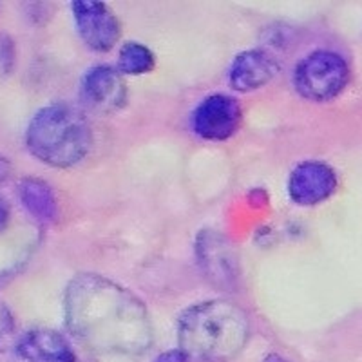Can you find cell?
<instances>
[{
	"label": "cell",
	"mask_w": 362,
	"mask_h": 362,
	"mask_svg": "<svg viewBox=\"0 0 362 362\" xmlns=\"http://www.w3.org/2000/svg\"><path fill=\"white\" fill-rule=\"evenodd\" d=\"M241 124V107L228 95H210L196 105L190 115L192 131L209 141L228 140Z\"/></svg>",
	"instance_id": "6"
},
{
	"label": "cell",
	"mask_w": 362,
	"mask_h": 362,
	"mask_svg": "<svg viewBox=\"0 0 362 362\" xmlns=\"http://www.w3.org/2000/svg\"><path fill=\"white\" fill-rule=\"evenodd\" d=\"M156 58L147 45L140 42H127L119 47L118 71L127 76H141L154 69Z\"/></svg>",
	"instance_id": "13"
},
{
	"label": "cell",
	"mask_w": 362,
	"mask_h": 362,
	"mask_svg": "<svg viewBox=\"0 0 362 362\" xmlns=\"http://www.w3.org/2000/svg\"><path fill=\"white\" fill-rule=\"evenodd\" d=\"M71 334L102 354L140 355L153 344V322L131 290L100 276L80 274L64 296Z\"/></svg>",
	"instance_id": "1"
},
{
	"label": "cell",
	"mask_w": 362,
	"mask_h": 362,
	"mask_svg": "<svg viewBox=\"0 0 362 362\" xmlns=\"http://www.w3.org/2000/svg\"><path fill=\"white\" fill-rule=\"evenodd\" d=\"M263 362H292V361L284 358L283 355H279V354H268L267 357H264Z\"/></svg>",
	"instance_id": "19"
},
{
	"label": "cell",
	"mask_w": 362,
	"mask_h": 362,
	"mask_svg": "<svg viewBox=\"0 0 362 362\" xmlns=\"http://www.w3.org/2000/svg\"><path fill=\"white\" fill-rule=\"evenodd\" d=\"M337 174L325 161H300L288 177V196L299 206H315L337 190Z\"/></svg>",
	"instance_id": "8"
},
{
	"label": "cell",
	"mask_w": 362,
	"mask_h": 362,
	"mask_svg": "<svg viewBox=\"0 0 362 362\" xmlns=\"http://www.w3.org/2000/svg\"><path fill=\"white\" fill-rule=\"evenodd\" d=\"M9 174H11V163H9L8 158L0 154V185L8 180Z\"/></svg>",
	"instance_id": "18"
},
{
	"label": "cell",
	"mask_w": 362,
	"mask_h": 362,
	"mask_svg": "<svg viewBox=\"0 0 362 362\" xmlns=\"http://www.w3.org/2000/svg\"><path fill=\"white\" fill-rule=\"evenodd\" d=\"M25 147L42 163L67 169L89 154L93 131L78 107L54 102L35 112L25 129Z\"/></svg>",
	"instance_id": "3"
},
{
	"label": "cell",
	"mask_w": 362,
	"mask_h": 362,
	"mask_svg": "<svg viewBox=\"0 0 362 362\" xmlns=\"http://www.w3.org/2000/svg\"><path fill=\"white\" fill-rule=\"evenodd\" d=\"M250 337V321L232 300L212 299L190 306L177 321V350L189 362H228Z\"/></svg>",
	"instance_id": "2"
},
{
	"label": "cell",
	"mask_w": 362,
	"mask_h": 362,
	"mask_svg": "<svg viewBox=\"0 0 362 362\" xmlns=\"http://www.w3.org/2000/svg\"><path fill=\"white\" fill-rule=\"evenodd\" d=\"M199 263L203 264L206 277L219 284H226L234 281L235 277V257L232 255L230 248L225 243V239L218 234H203L198 243Z\"/></svg>",
	"instance_id": "11"
},
{
	"label": "cell",
	"mask_w": 362,
	"mask_h": 362,
	"mask_svg": "<svg viewBox=\"0 0 362 362\" xmlns=\"http://www.w3.org/2000/svg\"><path fill=\"white\" fill-rule=\"evenodd\" d=\"M74 25L80 38L96 53L111 51L122 37V24L112 9L103 2H73Z\"/></svg>",
	"instance_id": "5"
},
{
	"label": "cell",
	"mask_w": 362,
	"mask_h": 362,
	"mask_svg": "<svg viewBox=\"0 0 362 362\" xmlns=\"http://www.w3.org/2000/svg\"><path fill=\"white\" fill-rule=\"evenodd\" d=\"M279 69L277 60L268 51L248 49L234 58L228 69V83L238 93H250L268 86Z\"/></svg>",
	"instance_id": "10"
},
{
	"label": "cell",
	"mask_w": 362,
	"mask_h": 362,
	"mask_svg": "<svg viewBox=\"0 0 362 362\" xmlns=\"http://www.w3.org/2000/svg\"><path fill=\"white\" fill-rule=\"evenodd\" d=\"M350 80V67L339 53L313 51L293 71V86L305 100L329 102L337 98Z\"/></svg>",
	"instance_id": "4"
},
{
	"label": "cell",
	"mask_w": 362,
	"mask_h": 362,
	"mask_svg": "<svg viewBox=\"0 0 362 362\" xmlns=\"http://www.w3.org/2000/svg\"><path fill=\"white\" fill-rule=\"evenodd\" d=\"M154 362H189V361H187V357L181 354L180 350H169V351H165V354H161Z\"/></svg>",
	"instance_id": "17"
},
{
	"label": "cell",
	"mask_w": 362,
	"mask_h": 362,
	"mask_svg": "<svg viewBox=\"0 0 362 362\" xmlns=\"http://www.w3.org/2000/svg\"><path fill=\"white\" fill-rule=\"evenodd\" d=\"M9 219H11V209L4 198H0V234L8 228Z\"/></svg>",
	"instance_id": "16"
},
{
	"label": "cell",
	"mask_w": 362,
	"mask_h": 362,
	"mask_svg": "<svg viewBox=\"0 0 362 362\" xmlns=\"http://www.w3.org/2000/svg\"><path fill=\"white\" fill-rule=\"evenodd\" d=\"M18 199L31 218L40 225H51L58 218V202L51 185L38 177H22Z\"/></svg>",
	"instance_id": "12"
},
{
	"label": "cell",
	"mask_w": 362,
	"mask_h": 362,
	"mask_svg": "<svg viewBox=\"0 0 362 362\" xmlns=\"http://www.w3.org/2000/svg\"><path fill=\"white\" fill-rule=\"evenodd\" d=\"M80 100L87 109L100 115L119 111L127 102L124 74L105 64L90 67L80 82Z\"/></svg>",
	"instance_id": "7"
},
{
	"label": "cell",
	"mask_w": 362,
	"mask_h": 362,
	"mask_svg": "<svg viewBox=\"0 0 362 362\" xmlns=\"http://www.w3.org/2000/svg\"><path fill=\"white\" fill-rule=\"evenodd\" d=\"M17 322L15 315L6 303L0 300V351H6L15 342Z\"/></svg>",
	"instance_id": "14"
},
{
	"label": "cell",
	"mask_w": 362,
	"mask_h": 362,
	"mask_svg": "<svg viewBox=\"0 0 362 362\" xmlns=\"http://www.w3.org/2000/svg\"><path fill=\"white\" fill-rule=\"evenodd\" d=\"M13 362H83L73 342L54 329H29L13 346Z\"/></svg>",
	"instance_id": "9"
},
{
	"label": "cell",
	"mask_w": 362,
	"mask_h": 362,
	"mask_svg": "<svg viewBox=\"0 0 362 362\" xmlns=\"http://www.w3.org/2000/svg\"><path fill=\"white\" fill-rule=\"evenodd\" d=\"M17 62V47L8 35L0 33V82H4L15 69Z\"/></svg>",
	"instance_id": "15"
}]
</instances>
